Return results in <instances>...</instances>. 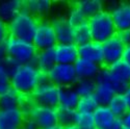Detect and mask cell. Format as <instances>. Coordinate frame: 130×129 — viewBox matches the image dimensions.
<instances>
[{
	"label": "cell",
	"instance_id": "1",
	"mask_svg": "<svg viewBox=\"0 0 130 129\" xmlns=\"http://www.w3.org/2000/svg\"><path fill=\"white\" fill-rule=\"evenodd\" d=\"M46 79V75L42 74L35 63L20 64L10 76V87L25 98H29L38 85Z\"/></svg>",
	"mask_w": 130,
	"mask_h": 129
},
{
	"label": "cell",
	"instance_id": "2",
	"mask_svg": "<svg viewBox=\"0 0 130 129\" xmlns=\"http://www.w3.org/2000/svg\"><path fill=\"white\" fill-rule=\"evenodd\" d=\"M39 21L40 20L37 17L28 13L24 8L7 25L9 37L27 42H32Z\"/></svg>",
	"mask_w": 130,
	"mask_h": 129
},
{
	"label": "cell",
	"instance_id": "3",
	"mask_svg": "<svg viewBox=\"0 0 130 129\" xmlns=\"http://www.w3.org/2000/svg\"><path fill=\"white\" fill-rule=\"evenodd\" d=\"M88 25L91 30L92 40L103 44L104 42L118 35L110 13L104 9L93 18L88 20Z\"/></svg>",
	"mask_w": 130,
	"mask_h": 129
},
{
	"label": "cell",
	"instance_id": "4",
	"mask_svg": "<svg viewBox=\"0 0 130 129\" xmlns=\"http://www.w3.org/2000/svg\"><path fill=\"white\" fill-rule=\"evenodd\" d=\"M6 54L10 58L15 59L20 64L35 63L38 55V50L32 44V42H27L15 38H8L4 43Z\"/></svg>",
	"mask_w": 130,
	"mask_h": 129
},
{
	"label": "cell",
	"instance_id": "5",
	"mask_svg": "<svg viewBox=\"0 0 130 129\" xmlns=\"http://www.w3.org/2000/svg\"><path fill=\"white\" fill-rule=\"evenodd\" d=\"M32 104L58 108L59 107V88L54 85L48 79L41 82L29 97Z\"/></svg>",
	"mask_w": 130,
	"mask_h": 129
},
{
	"label": "cell",
	"instance_id": "6",
	"mask_svg": "<svg viewBox=\"0 0 130 129\" xmlns=\"http://www.w3.org/2000/svg\"><path fill=\"white\" fill-rule=\"evenodd\" d=\"M32 44L38 52L54 49V47L57 45V40L51 21L47 19H41L39 21L34 39H32Z\"/></svg>",
	"mask_w": 130,
	"mask_h": 129
},
{
	"label": "cell",
	"instance_id": "7",
	"mask_svg": "<svg viewBox=\"0 0 130 129\" xmlns=\"http://www.w3.org/2000/svg\"><path fill=\"white\" fill-rule=\"evenodd\" d=\"M26 118L32 120L40 129H47L58 125L57 122V108L40 106L30 103L25 110Z\"/></svg>",
	"mask_w": 130,
	"mask_h": 129
},
{
	"label": "cell",
	"instance_id": "8",
	"mask_svg": "<svg viewBox=\"0 0 130 129\" xmlns=\"http://www.w3.org/2000/svg\"><path fill=\"white\" fill-rule=\"evenodd\" d=\"M46 77L48 81L59 89L74 87L78 80L74 64L63 63H55V66L46 74Z\"/></svg>",
	"mask_w": 130,
	"mask_h": 129
},
{
	"label": "cell",
	"instance_id": "9",
	"mask_svg": "<svg viewBox=\"0 0 130 129\" xmlns=\"http://www.w3.org/2000/svg\"><path fill=\"white\" fill-rule=\"evenodd\" d=\"M106 69L116 94H123L129 88L130 66L125 61L120 60L106 67Z\"/></svg>",
	"mask_w": 130,
	"mask_h": 129
},
{
	"label": "cell",
	"instance_id": "10",
	"mask_svg": "<svg viewBox=\"0 0 130 129\" xmlns=\"http://www.w3.org/2000/svg\"><path fill=\"white\" fill-rule=\"evenodd\" d=\"M125 48L126 43L119 34L104 42L102 44L103 67H108L117 61L122 60Z\"/></svg>",
	"mask_w": 130,
	"mask_h": 129
},
{
	"label": "cell",
	"instance_id": "11",
	"mask_svg": "<svg viewBox=\"0 0 130 129\" xmlns=\"http://www.w3.org/2000/svg\"><path fill=\"white\" fill-rule=\"evenodd\" d=\"M96 81V90L94 97L96 98L99 105H108L112 97L116 95V91L109 79L106 67H102L98 76L95 79Z\"/></svg>",
	"mask_w": 130,
	"mask_h": 129
},
{
	"label": "cell",
	"instance_id": "12",
	"mask_svg": "<svg viewBox=\"0 0 130 129\" xmlns=\"http://www.w3.org/2000/svg\"><path fill=\"white\" fill-rule=\"evenodd\" d=\"M108 12L110 13L119 35H123L130 30V2L117 3Z\"/></svg>",
	"mask_w": 130,
	"mask_h": 129
},
{
	"label": "cell",
	"instance_id": "13",
	"mask_svg": "<svg viewBox=\"0 0 130 129\" xmlns=\"http://www.w3.org/2000/svg\"><path fill=\"white\" fill-rule=\"evenodd\" d=\"M26 114L21 109H0V129H22Z\"/></svg>",
	"mask_w": 130,
	"mask_h": 129
},
{
	"label": "cell",
	"instance_id": "14",
	"mask_svg": "<svg viewBox=\"0 0 130 129\" xmlns=\"http://www.w3.org/2000/svg\"><path fill=\"white\" fill-rule=\"evenodd\" d=\"M56 63L74 64L79 58L78 46L74 43L70 44H57L53 49Z\"/></svg>",
	"mask_w": 130,
	"mask_h": 129
},
{
	"label": "cell",
	"instance_id": "15",
	"mask_svg": "<svg viewBox=\"0 0 130 129\" xmlns=\"http://www.w3.org/2000/svg\"><path fill=\"white\" fill-rule=\"evenodd\" d=\"M51 22L56 36L57 44L74 43V28L68 23L66 17H57Z\"/></svg>",
	"mask_w": 130,
	"mask_h": 129
},
{
	"label": "cell",
	"instance_id": "16",
	"mask_svg": "<svg viewBox=\"0 0 130 129\" xmlns=\"http://www.w3.org/2000/svg\"><path fill=\"white\" fill-rule=\"evenodd\" d=\"M25 1L22 0H2L0 1V20L7 25L24 9Z\"/></svg>",
	"mask_w": 130,
	"mask_h": 129
},
{
	"label": "cell",
	"instance_id": "17",
	"mask_svg": "<svg viewBox=\"0 0 130 129\" xmlns=\"http://www.w3.org/2000/svg\"><path fill=\"white\" fill-rule=\"evenodd\" d=\"M74 69L78 79H96L102 69V66L79 57L74 63Z\"/></svg>",
	"mask_w": 130,
	"mask_h": 129
},
{
	"label": "cell",
	"instance_id": "18",
	"mask_svg": "<svg viewBox=\"0 0 130 129\" xmlns=\"http://www.w3.org/2000/svg\"><path fill=\"white\" fill-rule=\"evenodd\" d=\"M78 52L80 58L91 60L103 67V50L102 44H100V43L91 41L90 43L79 46Z\"/></svg>",
	"mask_w": 130,
	"mask_h": 129
},
{
	"label": "cell",
	"instance_id": "19",
	"mask_svg": "<svg viewBox=\"0 0 130 129\" xmlns=\"http://www.w3.org/2000/svg\"><path fill=\"white\" fill-rule=\"evenodd\" d=\"M96 129H107L117 121L116 116L108 108L107 105H99L93 112Z\"/></svg>",
	"mask_w": 130,
	"mask_h": 129
},
{
	"label": "cell",
	"instance_id": "20",
	"mask_svg": "<svg viewBox=\"0 0 130 129\" xmlns=\"http://www.w3.org/2000/svg\"><path fill=\"white\" fill-rule=\"evenodd\" d=\"M26 98L17 93L15 90L9 89L0 95V109H23Z\"/></svg>",
	"mask_w": 130,
	"mask_h": 129
},
{
	"label": "cell",
	"instance_id": "21",
	"mask_svg": "<svg viewBox=\"0 0 130 129\" xmlns=\"http://www.w3.org/2000/svg\"><path fill=\"white\" fill-rule=\"evenodd\" d=\"M51 6L52 2L50 0H28L24 3V8L39 20L44 19L50 13Z\"/></svg>",
	"mask_w": 130,
	"mask_h": 129
},
{
	"label": "cell",
	"instance_id": "22",
	"mask_svg": "<svg viewBox=\"0 0 130 129\" xmlns=\"http://www.w3.org/2000/svg\"><path fill=\"white\" fill-rule=\"evenodd\" d=\"M55 63H56V61H55V56H54L53 49L38 52V55L35 60V64L42 74L46 75L55 66Z\"/></svg>",
	"mask_w": 130,
	"mask_h": 129
},
{
	"label": "cell",
	"instance_id": "23",
	"mask_svg": "<svg viewBox=\"0 0 130 129\" xmlns=\"http://www.w3.org/2000/svg\"><path fill=\"white\" fill-rule=\"evenodd\" d=\"M79 99L80 97L74 87L59 89V107L76 110Z\"/></svg>",
	"mask_w": 130,
	"mask_h": 129
},
{
	"label": "cell",
	"instance_id": "24",
	"mask_svg": "<svg viewBox=\"0 0 130 129\" xmlns=\"http://www.w3.org/2000/svg\"><path fill=\"white\" fill-rule=\"evenodd\" d=\"M75 4L88 20L104 10V4L101 0H80Z\"/></svg>",
	"mask_w": 130,
	"mask_h": 129
},
{
	"label": "cell",
	"instance_id": "25",
	"mask_svg": "<svg viewBox=\"0 0 130 129\" xmlns=\"http://www.w3.org/2000/svg\"><path fill=\"white\" fill-rule=\"evenodd\" d=\"M108 108L111 110V112L116 116L117 119H121V118L129 110L127 104L125 102V99L123 97V94H116L112 99L108 103Z\"/></svg>",
	"mask_w": 130,
	"mask_h": 129
},
{
	"label": "cell",
	"instance_id": "26",
	"mask_svg": "<svg viewBox=\"0 0 130 129\" xmlns=\"http://www.w3.org/2000/svg\"><path fill=\"white\" fill-rule=\"evenodd\" d=\"M92 40L91 30L89 28L88 22L74 28V44L78 47L81 45H84L86 43H90Z\"/></svg>",
	"mask_w": 130,
	"mask_h": 129
},
{
	"label": "cell",
	"instance_id": "27",
	"mask_svg": "<svg viewBox=\"0 0 130 129\" xmlns=\"http://www.w3.org/2000/svg\"><path fill=\"white\" fill-rule=\"evenodd\" d=\"M76 110L58 107L57 108V122L58 125L66 128L68 126L75 124V118H76Z\"/></svg>",
	"mask_w": 130,
	"mask_h": 129
},
{
	"label": "cell",
	"instance_id": "28",
	"mask_svg": "<svg viewBox=\"0 0 130 129\" xmlns=\"http://www.w3.org/2000/svg\"><path fill=\"white\" fill-rule=\"evenodd\" d=\"M66 19L68 21V23L73 28H76V27H78V26H80V25L88 22V19L84 17V15L82 14V12L78 8V6L76 4H73L71 6Z\"/></svg>",
	"mask_w": 130,
	"mask_h": 129
},
{
	"label": "cell",
	"instance_id": "29",
	"mask_svg": "<svg viewBox=\"0 0 130 129\" xmlns=\"http://www.w3.org/2000/svg\"><path fill=\"white\" fill-rule=\"evenodd\" d=\"M74 89L79 97L94 95L96 90V81L95 79H78L74 85Z\"/></svg>",
	"mask_w": 130,
	"mask_h": 129
},
{
	"label": "cell",
	"instance_id": "30",
	"mask_svg": "<svg viewBox=\"0 0 130 129\" xmlns=\"http://www.w3.org/2000/svg\"><path fill=\"white\" fill-rule=\"evenodd\" d=\"M99 106L98 102H97L94 95L91 96H84L80 97L78 105L76 107V111L78 112H86V114H93L97 107Z\"/></svg>",
	"mask_w": 130,
	"mask_h": 129
},
{
	"label": "cell",
	"instance_id": "31",
	"mask_svg": "<svg viewBox=\"0 0 130 129\" xmlns=\"http://www.w3.org/2000/svg\"><path fill=\"white\" fill-rule=\"evenodd\" d=\"M75 125L79 126L82 129H96L93 114L86 112H76L75 118Z\"/></svg>",
	"mask_w": 130,
	"mask_h": 129
},
{
	"label": "cell",
	"instance_id": "32",
	"mask_svg": "<svg viewBox=\"0 0 130 129\" xmlns=\"http://www.w3.org/2000/svg\"><path fill=\"white\" fill-rule=\"evenodd\" d=\"M9 89H12V87H10V75L3 68L2 63L0 62V95L5 93Z\"/></svg>",
	"mask_w": 130,
	"mask_h": 129
},
{
	"label": "cell",
	"instance_id": "33",
	"mask_svg": "<svg viewBox=\"0 0 130 129\" xmlns=\"http://www.w3.org/2000/svg\"><path fill=\"white\" fill-rule=\"evenodd\" d=\"M2 66H3V68L7 71V73L12 76V75L15 73V71L19 68V66H20V63H18L15 59H13V58H10L9 56H7L2 62Z\"/></svg>",
	"mask_w": 130,
	"mask_h": 129
},
{
	"label": "cell",
	"instance_id": "34",
	"mask_svg": "<svg viewBox=\"0 0 130 129\" xmlns=\"http://www.w3.org/2000/svg\"><path fill=\"white\" fill-rule=\"evenodd\" d=\"M8 38H9V34H8L7 24L0 20V45L4 44Z\"/></svg>",
	"mask_w": 130,
	"mask_h": 129
},
{
	"label": "cell",
	"instance_id": "35",
	"mask_svg": "<svg viewBox=\"0 0 130 129\" xmlns=\"http://www.w3.org/2000/svg\"><path fill=\"white\" fill-rule=\"evenodd\" d=\"M121 122L124 128L130 129V109L121 118Z\"/></svg>",
	"mask_w": 130,
	"mask_h": 129
},
{
	"label": "cell",
	"instance_id": "36",
	"mask_svg": "<svg viewBox=\"0 0 130 129\" xmlns=\"http://www.w3.org/2000/svg\"><path fill=\"white\" fill-rule=\"evenodd\" d=\"M22 129H40V128L38 127V125L32 120L26 118V120H25V122H24V124L22 126Z\"/></svg>",
	"mask_w": 130,
	"mask_h": 129
},
{
	"label": "cell",
	"instance_id": "37",
	"mask_svg": "<svg viewBox=\"0 0 130 129\" xmlns=\"http://www.w3.org/2000/svg\"><path fill=\"white\" fill-rule=\"evenodd\" d=\"M122 60L125 61L128 66H130V45H126V48H125V51H124Z\"/></svg>",
	"mask_w": 130,
	"mask_h": 129
},
{
	"label": "cell",
	"instance_id": "38",
	"mask_svg": "<svg viewBox=\"0 0 130 129\" xmlns=\"http://www.w3.org/2000/svg\"><path fill=\"white\" fill-rule=\"evenodd\" d=\"M123 97H124V99H125V102L127 104L128 109H130V87L123 93Z\"/></svg>",
	"mask_w": 130,
	"mask_h": 129
},
{
	"label": "cell",
	"instance_id": "39",
	"mask_svg": "<svg viewBox=\"0 0 130 129\" xmlns=\"http://www.w3.org/2000/svg\"><path fill=\"white\" fill-rule=\"evenodd\" d=\"M6 57H7V54H6L5 46L4 44H1L0 45V62H2Z\"/></svg>",
	"mask_w": 130,
	"mask_h": 129
},
{
	"label": "cell",
	"instance_id": "40",
	"mask_svg": "<svg viewBox=\"0 0 130 129\" xmlns=\"http://www.w3.org/2000/svg\"><path fill=\"white\" fill-rule=\"evenodd\" d=\"M123 125H122V122H121V119H117V121L113 123V125L107 129H123Z\"/></svg>",
	"mask_w": 130,
	"mask_h": 129
},
{
	"label": "cell",
	"instance_id": "41",
	"mask_svg": "<svg viewBox=\"0 0 130 129\" xmlns=\"http://www.w3.org/2000/svg\"><path fill=\"white\" fill-rule=\"evenodd\" d=\"M121 37L124 40V42L126 43V45H130V30L125 32V34H123V35H121Z\"/></svg>",
	"mask_w": 130,
	"mask_h": 129
},
{
	"label": "cell",
	"instance_id": "42",
	"mask_svg": "<svg viewBox=\"0 0 130 129\" xmlns=\"http://www.w3.org/2000/svg\"><path fill=\"white\" fill-rule=\"evenodd\" d=\"M63 129H82V128H80L79 126H77V125H71V126H68V127H66V128H63Z\"/></svg>",
	"mask_w": 130,
	"mask_h": 129
},
{
	"label": "cell",
	"instance_id": "43",
	"mask_svg": "<svg viewBox=\"0 0 130 129\" xmlns=\"http://www.w3.org/2000/svg\"><path fill=\"white\" fill-rule=\"evenodd\" d=\"M47 129H63V127H61L59 125H56V126H53V127H50V128H47Z\"/></svg>",
	"mask_w": 130,
	"mask_h": 129
},
{
	"label": "cell",
	"instance_id": "44",
	"mask_svg": "<svg viewBox=\"0 0 130 129\" xmlns=\"http://www.w3.org/2000/svg\"><path fill=\"white\" fill-rule=\"evenodd\" d=\"M129 87H130V79H129Z\"/></svg>",
	"mask_w": 130,
	"mask_h": 129
},
{
	"label": "cell",
	"instance_id": "45",
	"mask_svg": "<svg viewBox=\"0 0 130 129\" xmlns=\"http://www.w3.org/2000/svg\"><path fill=\"white\" fill-rule=\"evenodd\" d=\"M123 129H126V128H123Z\"/></svg>",
	"mask_w": 130,
	"mask_h": 129
}]
</instances>
